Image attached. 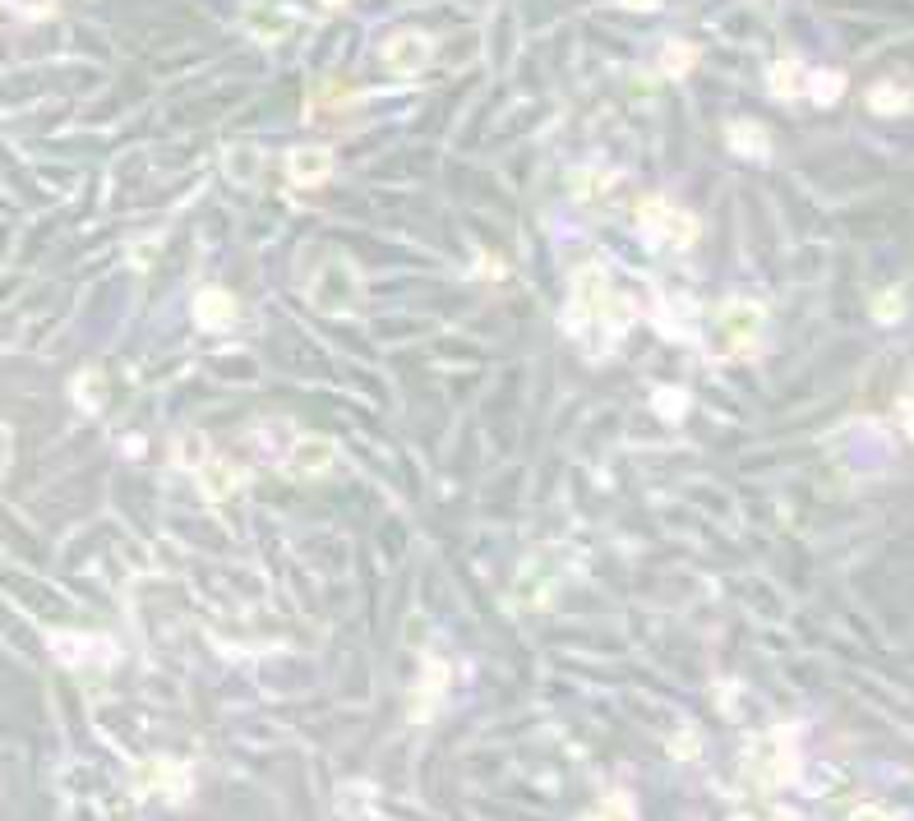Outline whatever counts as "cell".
<instances>
[{"label":"cell","instance_id":"6da1fadb","mask_svg":"<svg viewBox=\"0 0 914 821\" xmlns=\"http://www.w3.org/2000/svg\"><path fill=\"white\" fill-rule=\"evenodd\" d=\"M633 323V300L624 291H614V282L605 277V268L587 263L573 273V296H568V310H564V328L587 346L591 356H605L624 328Z\"/></svg>","mask_w":914,"mask_h":821},{"label":"cell","instance_id":"ba28073f","mask_svg":"<svg viewBox=\"0 0 914 821\" xmlns=\"http://www.w3.org/2000/svg\"><path fill=\"white\" fill-rule=\"evenodd\" d=\"M194 319H199V328H208V333L231 328V319H236V300H231V291H222V286L199 291V296H194Z\"/></svg>","mask_w":914,"mask_h":821},{"label":"cell","instance_id":"9c48e42d","mask_svg":"<svg viewBox=\"0 0 914 821\" xmlns=\"http://www.w3.org/2000/svg\"><path fill=\"white\" fill-rule=\"evenodd\" d=\"M333 462H337V448L328 439H319V434L296 439V448H291V457H287V466L296 471V476H324Z\"/></svg>","mask_w":914,"mask_h":821},{"label":"cell","instance_id":"7a4b0ae2","mask_svg":"<svg viewBox=\"0 0 914 821\" xmlns=\"http://www.w3.org/2000/svg\"><path fill=\"white\" fill-rule=\"evenodd\" d=\"M767 337V310L758 300H725L716 314V351L721 356H753Z\"/></svg>","mask_w":914,"mask_h":821},{"label":"cell","instance_id":"5bb4252c","mask_svg":"<svg viewBox=\"0 0 914 821\" xmlns=\"http://www.w3.org/2000/svg\"><path fill=\"white\" fill-rule=\"evenodd\" d=\"M245 24H250V33L259 37V42H277V37H282L277 28H287V24H291V14H287V10H277V5H273V10L254 5V10L245 14Z\"/></svg>","mask_w":914,"mask_h":821},{"label":"cell","instance_id":"52a82bcc","mask_svg":"<svg viewBox=\"0 0 914 821\" xmlns=\"http://www.w3.org/2000/svg\"><path fill=\"white\" fill-rule=\"evenodd\" d=\"M430 37L425 33H393L384 42V65L393 74H416L425 70V60H430Z\"/></svg>","mask_w":914,"mask_h":821},{"label":"cell","instance_id":"d6986e66","mask_svg":"<svg viewBox=\"0 0 914 821\" xmlns=\"http://www.w3.org/2000/svg\"><path fill=\"white\" fill-rule=\"evenodd\" d=\"M905 314V296L901 291H882L878 300H873V319L878 323H891V319H901Z\"/></svg>","mask_w":914,"mask_h":821},{"label":"cell","instance_id":"7402d4cb","mask_svg":"<svg viewBox=\"0 0 914 821\" xmlns=\"http://www.w3.org/2000/svg\"><path fill=\"white\" fill-rule=\"evenodd\" d=\"M14 5H19L24 14H33V19H37V14H47L51 5H56V0H14Z\"/></svg>","mask_w":914,"mask_h":821},{"label":"cell","instance_id":"3957f363","mask_svg":"<svg viewBox=\"0 0 914 821\" xmlns=\"http://www.w3.org/2000/svg\"><path fill=\"white\" fill-rule=\"evenodd\" d=\"M794 771H799V757H794V743H790L785 729L762 734L758 743L744 752V775L762 789H776V785H785V780H794Z\"/></svg>","mask_w":914,"mask_h":821},{"label":"cell","instance_id":"cb8c5ba5","mask_svg":"<svg viewBox=\"0 0 914 821\" xmlns=\"http://www.w3.org/2000/svg\"><path fill=\"white\" fill-rule=\"evenodd\" d=\"M624 5H633V10H656L661 0H624Z\"/></svg>","mask_w":914,"mask_h":821},{"label":"cell","instance_id":"9a60e30c","mask_svg":"<svg viewBox=\"0 0 914 821\" xmlns=\"http://www.w3.org/2000/svg\"><path fill=\"white\" fill-rule=\"evenodd\" d=\"M771 93L776 97L804 93V65H799V60H776V65H771Z\"/></svg>","mask_w":914,"mask_h":821},{"label":"cell","instance_id":"30bf717a","mask_svg":"<svg viewBox=\"0 0 914 821\" xmlns=\"http://www.w3.org/2000/svg\"><path fill=\"white\" fill-rule=\"evenodd\" d=\"M287 176L296 180V185H324V180L333 176V153H328V148H296V153L287 157Z\"/></svg>","mask_w":914,"mask_h":821},{"label":"cell","instance_id":"8992f818","mask_svg":"<svg viewBox=\"0 0 914 821\" xmlns=\"http://www.w3.org/2000/svg\"><path fill=\"white\" fill-rule=\"evenodd\" d=\"M134 785H139V794L185 798L190 794V771L176 766V762H167V757H153V762H144L139 771H134Z\"/></svg>","mask_w":914,"mask_h":821},{"label":"cell","instance_id":"d4e9b609","mask_svg":"<svg viewBox=\"0 0 914 821\" xmlns=\"http://www.w3.org/2000/svg\"><path fill=\"white\" fill-rule=\"evenodd\" d=\"M324 5H342V0H324Z\"/></svg>","mask_w":914,"mask_h":821},{"label":"cell","instance_id":"277c9868","mask_svg":"<svg viewBox=\"0 0 914 821\" xmlns=\"http://www.w3.org/2000/svg\"><path fill=\"white\" fill-rule=\"evenodd\" d=\"M638 231L647 236V245H674L688 250L698 240V217H688L684 208H674L670 199H642L638 203Z\"/></svg>","mask_w":914,"mask_h":821},{"label":"cell","instance_id":"5b68a950","mask_svg":"<svg viewBox=\"0 0 914 821\" xmlns=\"http://www.w3.org/2000/svg\"><path fill=\"white\" fill-rule=\"evenodd\" d=\"M356 296H361V282H356V273H351V263L333 259L324 263V273L310 282V305L324 314H342L356 305Z\"/></svg>","mask_w":914,"mask_h":821},{"label":"cell","instance_id":"8fae6325","mask_svg":"<svg viewBox=\"0 0 914 821\" xmlns=\"http://www.w3.org/2000/svg\"><path fill=\"white\" fill-rule=\"evenodd\" d=\"M241 485H245L241 466L222 462V457H213V462H204V471H199V489H204V499H213V503L231 499V494H236V489H241Z\"/></svg>","mask_w":914,"mask_h":821},{"label":"cell","instance_id":"ffe728a7","mask_svg":"<svg viewBox=\"0 0 914 821\" xmlns=\"http://www.w3.org/2000/svg\"><path fill=\"white\" fill-rule=\"evenodd\" d=\"M656 411H661L665 420H679L688 411V393H679V388H661V393H656Z\"/></svg>","mask_w":914,"mask_h":821},{"label":"cell","instance_id":"e0dca14e","mask_svg":"<svg viewBox=\"0 0 914 821\" xmlns=\"http://www.w3.org/2000/svg\"><path fill=\"white\" fill-rule=\"evenodd\" d=\"M808 93L818 97V102H836V97L845 93V74H841V70L813 74V79H808Z\"/></svg>","mask_w":914,"mask_h":821},{"label":"cell","instance_id":"7c38bea8","mask_svg":"<svg viewBox=\"0 0 914 821\" xmlns=\"http://www.w3.org/2000/svg\"><path fill=\"white\" fill-rule=\"evenodd\" d=\"M730 148H734L739 157L767 162V157H771V134L762 130L758 120H734V125H730Z\"/></svg>","mask_w":914,"mask_h":821},{"label":"cell","instance_id":"ac0fdd59","mask_svg":"<svg viewBox=\"0 0 914 821\" xmlns=\"http://www.w3.org/2000/svg\"><path fill=\"white\" fill-rule=\"evenodd\" d=\"M868 102H873V111H882V116H891V111H905V88H896V84H878L873 93H868Z\"/></svg>","mask_w":914,"mask_h":821},{"label":"cell","instance_id":"2e32d148","mask_svg":"<svg viewBox=\"0 0 914 821\" xmlns=\"http://www.w3.org/2000/svg\"><path fill=\"white\" fill-rule=\"evenodd\" d=\"M698 60V51L688 47V42H670L665 47V56H661V70L670 74V79H679V74H688V65Z\"/></svg>","mask_w":914,"mask_h":821},{"label":"cell","instance_id":"603a6c76","mask_svg":"<svg viewBox=\"0 0 914 821\" xmlns=\"http://www.w3.org/2000/svg\"><path fill=\"white\" fill-rule=\"evenodd\" d=\"M605 817H633V808H628V798H610V803H605Z\"/></svg>","mask_w":914,"mask_h":821},{"label":"cell","instance_id":"44dd1931","mask_svg":"<svg viewBox=\"0 0 914 821\" xmlns=\"http://www.w3.org/2000/svg\"><path fill=\"white\" fill-rule=\"evenodd\" d=\"M254 162H259L254 153H241V157H231V153H227V167H231V171H241V180L254 176Z\"/></svg>","mask_w":914,"mask_h":821},{"label":"cell","instance_id":"4fadbf2b","mask_svg":"<svg viewBox=\"0 0 914 821\" xmlns=\"http://www.w3.org/2000/svg\"><path fill=\"white\" fill-rule=\"evenodd\" d=\"M74 402L84 406V411H102V402H107V374L102 369H84L74 379Z\"/></svg>","mask_w":914,"mask_h":821}]
</instances>
